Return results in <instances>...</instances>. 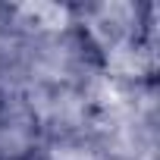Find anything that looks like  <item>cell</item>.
<instances>
[{
	"label": "cell",
	"instance_id": "obj_1",
	"mask_svg": "<svg viewBox=\"0 0 160 160\" xmlns=\"http://www.w3.org/2000/svg\"><path fill=\"white\" fill-rule=\"evenodd\" d=\"M154 47H157V41H148L144 35L119 38L94 53V66H98V72H104L107 78H113L126 88H141L154 78V69H157Z\"/></svg>",
	"mask_w": 160,
	"mask_h": 160
},
{
	"label": "cell",
	"instance_id": "obj_2",
	"mask_svg": "<svg viewBox=\"0 0 160 160\" xmlns=\"http://www.w3.org/2000/svg\"><path fill=\"white\" fill-rule=\"evenodd\" d=\"M3 28L10 25L22 41H53L75 32V7L66 3H19L3 10Z\"/></svg>",
	"mask_w": 160,
	"mask_h": 160
},
{
	"label": "cell",
	"instance_id": "obj_3",
	"mask_svg": "<svg viewBox=\"0 0 160 160\" xmlns=\"http://www.w3.org/2000/svg\"><path fill=\"white\" fill-rule=\"evenodd\" d=\"M38 160H113L94 138H47Z\"/></svg>",
	"mask_w": 160,
	"mask_h": 160
}]
</instances>
